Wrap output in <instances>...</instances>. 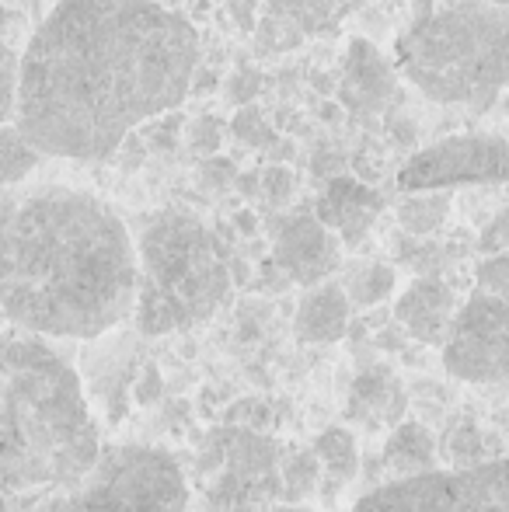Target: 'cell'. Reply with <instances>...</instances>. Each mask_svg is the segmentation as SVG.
I'll return each mask as SVG.
<instances>
[{
    "label": "cell",
    "mask_w": 509,
    "mask_h": 512,
    "mask_svg": "<svg viewBox=\"0 0 509 512\" xmlns=\"http://www.w3.org/2000/svg\"><path fill=\"white\" fill-rule=\"evenodd\" d=\"M196 67L192 21L157 0H60L21 53L14 126L42 157L102 161L182 105Z\"/></svg>",
    "instance_id": "1"
},
{
    "label": "cell",
    "mask_w": 509,
    "mask_h": 512,
    "mask_svg": "<svg viewBox=\"0 0 509 512\" xmlns=\"http://www.w3.org/2000/svg\"><path fill=\"white\" fill-rule=\"evenodd\" d=\"M136 241L123 216L70 185L0 199V310L42 338H98L133 317Z\"/></svg>",
    "instance_id": "2"
},
{
    "label": "cell",
    "mask_w": 509,
    "mask_h": 512,
    "mask_svg": "<svg viewBox=\"0 0 509 512\" xmlns=\"http://www.w3.org/2000/svg\"><path fill=\"white\" fill-rule=\"evenodd\" d=\"M102 457L77 370L42 335L0 342V512H35L67 495Z\"/></svg>",
    "instance_id": "3"
},
{
    "label": "cell",
    "mask_w": 509,
    "mask_h": 512,
    "mask_svg": "<svg viewBox=\"0 0 509 512\" xmlns=\"http://www.w3.org/2000/svg\"><path fill=\"white\" fill-rule=\"evenodd\" d=\"M394 67L436 105H492L509 88V4L426 0L394 42Z\"/></svg>",
    "instance_id": "4"
},
{
    "label": "cell",
    "mask_w": 509,
    "mask_h": 512,
    "mask_svg": "<svg viewBox=\"0 0 509 512\" xmlns=\"http://www.w3.org/2000/svg\"><path fill=\"white\" fill-rule=\"evenodd\" d=\"M231 297V262L220 237L185 209H161L136 237V300L129 321L143 335L203 324Z\"/></svg>",
    "instance_id": "5"
},
{
    "label": "cell",
    "mask_w": 509,
    "mask_h": 512,
    "mask_svg": "<svg viewBox=\"0 0 509 512\" xmlns=\"http://www.w3.org/2000/svg\"><path fill=\"white\" fill-rule=\"evenodd\" d=\"M35 512H192L182 467L157 446H102L91 474Z\"/></svg>",
    "instance_id": "6"
},
{
    "label": "cell",
    "mask_w": 509,
    "mask_h": 512,
    "mask_svg": "<svg viewBox=\"0 0 509 512\" xmlns=\"http://www.w3.org/2000/svg\"><path fill=\"white\" fill-rule=\"evenodd\" d=\"M279 439L248 425H220L199 446V492L203 512H252L283 502Z\"/></svg>",
    "instance_id": "7"
},
{
    "label": "cell",
    "mask_w": 509,
    "mask_h": 512,
    "mask_svg": "<svg viewBox=\"0 0 509 512\" xmlns=\"http://www.w3.org/2000/svg\"><path fill=\"white\" fill-rule=\"evenodd\" d=\"M353 512H509V457L394 478Z\"/></svg>",
    "instance_id": "8"
},
{
    "label": "cell",
    "mask_w": 509,
    "mask_h": 512,
    "mask_svg": "<svg viewBox=\"0 0 509 512\" xmlns=\"http://www.w3.org/2000/svg\"><path fill=\"white\" fill-rule=\"evenodd\" d=\"M443 366L464 384H496L509 377V300L475 290L457 307L443 338Z\"/></svg>",
    "instance_id": "9"
},
{
    "label": "cell",
    "mask_w": 509,
    "mask_h": 512,
    "mask_svg": "<svg viewBox=\"0 0 509 512\" xmlns=\"http://www.w3.org/2000/svg\"><path fill=\"white\" fill-rule=\"evenodd\" d=\"M509 182V143L503 136L461 133L443 136L415 150L398 171L401 192L457 189V185H496Z\"/></svg>",
    "instance_id": "10"
},
{
    "label": "cell",
    "mask_w": 509,
    "mask_h": 512,
    "mask_svg": "<svg viewBox=\"0 0 509 512\" xmlns=\"http://www.w3.org/2000/svg\"><path fill=\"white\" fill-rule=\"evenodd\" d=\"M339 102L360 122L391 119L394 108L401 105V74L394 60H387L374 42H349L339 77Z\"/></svg>",
    "instance_id": "11"
},
{
    "label": "cell",
    "mask_w": 509,
    "mask_h": 512,
    "mask_svg": "<svg viewBox=\"0 0 509 512\" xmlns=\"http://www.w3.org/2000/svg\"><path fill=\"white\" fill-rule=\"evenodd\" d=\"M342 262V241L332 227L321 223L318 213H297L279 223L272 237V265L283 279L300 286H314L328 279Z\"/></svg>",
    "instance_id": "12"
},
{
    "label": "cell",
    "mask_w": 509,
    "mask_h": 512,
    "mask_svg": "<svg viewBox=\"0 0 509 512\" xmlns=\"http://www.w3.org/2000/svg\"><path fill=\"white\" fill-rule=\"evenodd\" d=\"M457 293L443 279H415L394 304V321L422 345H443L450 321L457 314Z\"/></svg>",
    "instance_id": "13"
},
{
    "label": "cell",
    "mask_w": 509,
    "mask_h": 512,
    "mask_svg": "<svg viewBox=\"0 0 509 512\" xmlns=\"http://www.w3.org/2000/svg\"><path fill=\"white\" fill-rule=\"evenodd\" d=\"M384 209V199L374 189H367L356 178H335L325 189L318 203V216L325 227H332L339 234V241L346 248H356L363 237L370 234V227L377 223Z\"/></svg>",
    "instance_id": "14"
},
{
    "label": "cell",
    "mask_w": 509,
    "mask_h": 512,
    "mask_svg": "<svg viewBox=\"0 0 509 512\" xmlns=\"http://www.w3.org/2000/svg\"><path fill=\"white\" fill-rule=\"evenodd\" d=\"M408 394L401 380L387 366H370L353 380V391L346 401V418L367 432L394 429L405 418Z\"/></svg>",
    "instance_id": "15"
},
{
    "label": "cell",
    "mask_w": 509,
    "mask_h": 512,
    "mask_svg": "<svg viewBox=\"0 0 509 512\" xmlns=\"http://www.w3.org/2000/svg\"><path fill=\"white\" fill-rule=\"evenodd\" d=\"M349 314H353V304L346 297V286L321 279L307 286V293L300 297L297 314H293V335L304 345L339 342L349 328Z\"/></svg>",
    "instance_id": "16"
},
{
    "label": "cell",
    "mask_w": 509,
    "mask_h": 512,
    "mask_svg": "<svg viewBox=\"0 0 509 512\" xmlns=\"http://www.w3.org/2000/svg\"><path fill=\"white\" fill-rule=\"evenodd\" d=\"M381 467L391 481L436 471L433 432H429L422 422H405V418H401V422L391 429V436H387V443L381 450Z\"/></svg>",
    "instance_id": "17"
},
{
    "label": "cell",
    "mask_w": 509,
    "mask_h": 512,
    "mask_svg": "<svg viewBox=\"0 0 509 512\" xmlns=\"http://www.w3.org/2000/svg\"><path fill=\"white\" fill-rule=\"evenodd\" d=\"M279 478H283V502L311 499L321 488V460L314 446H279Z\"/></svg>",
    "instance_id": "18"
},
{
    "label": "cell",
    "mask_w": 509,
    "mask_h": 512,
    "mask_svg": "<svg viewBox=\"0 0 509 512\" xmlns=\"http://www.w3.org/2000/svg\"><path fill=\"white\" fill-rule=\"evenodd\" d=\"M314 453L321 460V478L328 485H346L360 474V450H356V436L342 425H332L325 429L318 439H314Z\"/></svg>",
    "instance_id": "19"
},
{
    "label": "cell",
    "mask_w": 509,
    "mask_h": 512,
    "mask_svg": "<svg viewBox=\"0 0 509 512\" xmlns=\"http://www.w3.org/2000/svg\"><path fill=\"white\" fill-rule=\"evenodd\" d=\"M349 7H353V0H269V11L290 21L300 35L328 32L332 25H339V18Z\"/></svg>",
    "instance_id": "20"
},
{
    "label": "cell",
    "mask_w": 509,
    "mask_h": 512,
    "mask_svg": "<svg viewBox=\"0 0 509 512\" xmlns=\"http://www.w3.org/2000/svg\"><path fill=\"white\" fill-rule=\"evenodd\" d=\"M447 216H450V192L447 189L405 192V199L398 203V223L415 237H429L433 230H440Z\"/></svg>",
    "instance_id": "21"
},
{
    "label": "cell",
    "mask_w": 509,
    "mask_h": 512,
    "mask_svg": "<svg viewBox=\"0 0 509 512\" xmlns=\"http://www.w3.org/2000/svg\"><path fill=\"white\" fill-rule=\"evenodd\" d=\"M42 154L28 143V136L14 126V119L0 122V185H21L35 168H39Z\"/></svg>",
    "instance_id": "22"
},
{
    "label": "cell",
    "mask_w": 509,
    "mask_h": 512,
    "mask_svg": "<svg viewBox=\"0 0 509 512\" xmlns=\"http://www.w3.org/2000/svg\"><path fill=\"white\" fill-rule=\"evenodd\" d=\"M394 283H398V276H394L391 265L370 262V265H356L342 286H346V297L353 307H377L394 293Z\"/></svg>",
    "instance_id": "23"
},
{
    "label": "cell",
    "mask_w": 509,
    "mask_h": 512,
    "mask_svg": "<svg viewBox=\"0 0 509 512\" xmlns=\"http://www.w3.org/2000/svg\"><path fill=\"white\" fill-rule=\"evenodd\" d=\"M18 63L21 56L11 42L0 35V122L14 119V98H18Z\"/></svg>",
    "instance_id": "24"
},
{
    "label": "cell",
    "mask_w": 509,
    "mask_h": 512,
    "mask_svg": "<svg viewBox=\"0 0 509 512\" xmlns=\"http://www.w3.org/2000/svg\"><path fill=\"white\" fill-rule=\"evenodd\" d=\"M475 283L482 293H492L499 300H509V255L496 251V255H485L475 269Z\"/></svg>",
    "instance_id": "25"
},
{
    "label": "cell",
    "mask_w": 509,
    "mask_h": 512,
    "mask_svg": "<svg viewBox=\"0 0 509 512\" xmlns=\"http://www.w3.org/2000/svg\"><path fill=\"white\" fill-rule=\"evenodd\" d=\"M447 457L454 460V467H471L482 464V432L478 429H461L457 436H450L447 443Z\"/></svg>",
    "instance_id": "26"
},
{
    "label": "cell",
    "mask_w": 509,
    "mask_h": 512,
    "mask_svg": "<svg viewBox=\"0 0 509 512\" xmlns=\"http://www.w3.org/2000/svg\"><path fill=\"white\" fill-rule=\"evenodd\" d=\"M133 394H136V401H140V405H157V401H161L164 384H161V373H157L154 363L143 366V373H140V380H136V391Z\"/></svg>",
    "instance_id": "27"
},
{
    "label": "cell",
    "mask_w": 509,
    "mask_h": 512,
    "mask_svg": "<svg viewBox=\"0 0 509 512\" xmlns=\"http://www.w3.org/2000/svg\"><path fill=\"white\" fill-rule=\"evenodd\" d=\"M509 241V216H499L496 223H492V230L482 237V251H489V255H496V251H503V244Z\"/></svg>",
    "instance_id": "28"
},
{
    "label": "cell",
    "mask_w": 509,
    "mask_h": 512,
    "mask_svg": "<svg viewBox=\"0 0 509 512\" xmlns=\"http://www.w3.org/2000/svg\"><path fill=\"white\" fill-rule=\"evenodd\" d=\"M290 189H293L290 171L272 168V171H269V196H272V199H286V196H290Z\"/></svg>",
    "instance_id": "29"
},
{
    "label": "cell",
    "mask_w": 509,
    "mask_h": 512,
    "mask_svg": "<svg viewBox=\"0 0 509 512\" xmlns=\"http://www.w3.org/2000/svg\"><path fill=\"white\" fill-rule=\"evenodd\" d=\"M252 512H314V509H307L304 502H269V506H258Z\"/></svg>",
    "instance_id": "30"
},
{
    "label": "cell",
    "mask_w": 509,
    "mask_h": 512,
    "mask_svg": "<svg viewBox=\"0 0 509 512\" xmlns=\"http://www.w3.org/2000/svg\"><path fill=\"white\" fill-rule=\"evenodd\" d=\"M496 4H509V0H496Z\"/></svg>",
    "instance_id": "31"
}]
</instances>
